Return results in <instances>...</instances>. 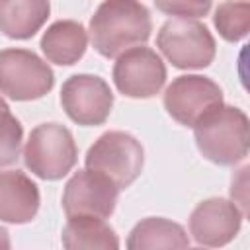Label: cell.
I'll return each instance as SVG.
<instances>
[{
    "label": "cell",
    "mask_w": 250,
    "mask_h": 250,
    "mask_svg": "<svg viewBox=\"0 0 250 250\" xmlns=\"http://www.w3.org/2000/svg\"><path fill=\"white\" fill-rule=\"evenodd\" d=\"M242 219L244 215L236 207V203L223 197H211L201 201L191 211L189 232L199 244L209 248H221L234 240L240 230Z\"/></svg>",
    "instance_id": "cell-11"
},
{
    "label": "cell",
    "mask_w": 250,
    "mask_h": 250,
    "mask_svg": "<svg viewBox=\"0 0 250 250\" xmlns=\"http://www.w3.org/2000/svg\"><path fill=\"white\" fill-rule=\"evenodd\" d=\"M39 188L20 170L0 172V221L12 225L31 223L39 211Z\"/></svg>",
    "instance_id": "cell-12"
},
{
    "label": "cell",
    "mask_w": 250,
    "mask_h": 250,
    "mask_svg": "<svg viewBox=\"0 0 250 250\" xmlns=\"http://www.w3.org/2000/svg\"><path fill=\"white\" fill-rule=\"evenodd\" d=\"M156 47L176 68H205L215 59V37L197 20H168L156 35Z\"/></svg>",
    "instance_id": "cell-6"
},
{
    "label": "cell",
    "mask_w": 250,
    "mask_h": 250,
    "mask_svg": "<svg viewBox=\"0 0 250 250\" xmlns=\"http://www.w3.org/2000/svg\"><path fill=\"white\" fill-rule=\"evenodd\" d=\"M119 189L102 174L78 170L64 186L62 209L66 217L105 219L115 211Z\"/></svg>",
    "instance_id": "cell-10"
},
{
    "label": "cell",
    "mask_w": 250,
    "mask_h": 250,
    "mask_svg": "<svg viewBox=\"0 0 250 250\" xmlns=\"http://www.w3.org/2000/svg\"><path fill=\"white\" fill-rule=\"evenodd\" d=\"M113 84L127 98H152L166 82V66L148 47H135L117 57L113 64Z\"/></svg>",
    "instance_id": "cell-8"
},
{
    "label": "cell",
    "mask_w": 250,
    "mask_h": 250,
    "mask_svg": "<svg viewBox=\"0 0 250 250\" xmlns=\"http://www.w3.org/2000/svg\"><path fill=\"white\" fill-rule=\"evenodd\" d=\"M189 238L182 225L164 217H146L139 221L129 236L127 250H188Z\"/></svg>",
    "instance_id": "cell-14"
},
{
    "label": "cell",
    "mask_w": 250,
    "mask_h": 250,
    "mask_svg": "<svg viewBox=\"0 0 250 250\" xmlns=\"http://www.w3.org/2000/svg\"><path fill=\"white\" fill-rule=\"evenodd\" d=\"M143 145L125 131L104 133L86 152V170L102 174L117 189L129 188L143 172Z\"/></svg>",
    "instance_id": "cell-3"
},
{
    "label": "cell",
    "mask_w": 250,
    "mask_h": 250,
    "mask_svg": "<svg viewBox=\"0 0 250 250\" xmlns=\"http://www.w3.org/2000/svg\"><path fill=\"white\" fill-rule=\"evenodd\" d=\"M23 129L8 104L0 98V168L10 166L18 160L21 148Z\"/></svg>",
    "instance_id": "cell-18"
},
{
    "label": "cell",
    "mask_w": 250,
    "mask_h": 250,
    "mask_svg": "<svg viewBox=\"0 0 250 250\" xmlns=\"http://www.w3.org/2000/svg\"><path fill=\"white\" fill-rule=\"evenodd\" d=\"M223 105V90L201 74H184L172 80L164 92V107L172 119L193 127L203 115Z\"/></svg>",
    "instance_id": "cell-7"
},
{
    "label": "cell",
    "mask_w": 250,
    "mask_h": 250,
    "mask_svg": "<svg viewBox=\"0 0 250 250\" xmlns=\"http://www.w3.org/2000/svg\"><path fill=\"white\" fill-rule=\"evenodd\" d=\"M88 47V33L80 21L59 20L47 27L41 37V51L49 62L70 66L78 62Z\"/></svg>",
    "instance_id": "cell-13"
},
{
    "label": "cell",
    "mask_w": 250,
    "mask_h": 250,
    "mask_svg": "<svg viewBox=\"0 0 250 250\" xmlns=\"http://www.w3.org/2000/svg\"><path fill=\"white\" fill-rule=\"evenodd\" d=\"M78 158V148L72 133L61 123L37 125L25 143L23 162L29 172L41 180H61L66 176Z\"/></svg>",
    "instance_id": "cell-4"
},
{
    "label": "cell",
    "mask_w": 250,
    "mask_h": 250,
    "mask_svg": "<svg viewBox=\"0 0 250 250\" xmlns=\"http://www.w3.org/2000/svg\"><path fill=\"white\" fill-rule=\"evenodd\" d=\"M193 137L199 152L207 160L219 166H234L248 154V117L238 107L221 105L193 125Z\"/></svg>",
    "instance_id": "cell-2"
},
{
    "label": "cell",
    "mask_w": 250,
    "mask_h": 250,
    "mask_svg": "<svg viewBox=\"0 0 250 250\" xmlns=\"http://www.w3.org/2000/svg\"><path fill=\"white\" fill-rule=\"evenodd\" d=\"M215 27L225 41L236 43L250 31V4L246 2H223L213 16Z\"/></svg>",
    "instance_id": "cell-17"
},
{
    "label": "cell",
    "mask_w": 250,
    "mask_h": 250,
    "mask_svg": "<svg viewBox=\"0 0 250 250\" xmlns=\"http://www.w3.org/2000/svg\"><path fill=\"white\" fill-rule=\"evenodd\" d=\"M188 250H203V248H188Z\"/></svg>",
    "instance_id": "cell-21"
},
{
    "label": "cell",
    "mask_w": 250,
    "mask_h": 250,
    "mask_svg": "<svg viewBox=\"0 0 250 250\" xmlns=\"http://www.w3.org/2000/svg\"><path fill=\"white\" fill-rule=\"evenodd\" d=\"M61 238L64 250H119L115 230L98 217H70Z\"/></svg>",
    "instance_id": "cell-16"
},
{
    "label": "cell",
    "mask_w": 250,
    "mask_h": 250,
    "mask_svg": "<svg viewBox=\"0 0 250 250\" xmlns=\"http://www.w3.org/2000/svg\"><path fill=\"white\" fill-rule=\"evenodd\" d=\"M55 86L51 66L33 51H0V94L14 102H29L47 96Z\"/></svg>",
    "instance_id": "cell-5"
},
{
    "label": "cell",
    "mask_w": 250,
    "mask_h": 250,
    "mask_svg": "<svg viewBox=\"0 0 250 250\" xmlns=\"http://www.w3.org/2000/svg\"><path fill=\"white\" fill-rule=\"evenodd\" d=\"M51 4L45 0H0V31L10 39H29L47 21Z\"/></svg>",
    "instance_id": "cell-15"
},
{
    "label": "cell",
    "mask_w": 250,
    "mask_h": 250,
    "mask_svg": "<svg viewBox=\"0 0 250 250\" xmlns=\"http://www.w3.org/2000/svg\"><path fill=\"white\" fill-rule=\"evenodd\" d=\"M0 250H12V244H10V234L4 227H0Z\"/></svg>",
    "instance_id": "cell-20"
},
{
    "label": "cell",
    "mask_w": 250,
    "mask_h": 250,
    "mask_svg": "<svg viewBox=\"0 0 250 250\" xmlns=\"http://www.w3.org/2000/svg\"><path fill=\"white\" fill-rule=\"evenodd\" d=\"M61 105L78 125H102L113 107V92L96 74H74L61 88Z\"/></svg>",
    "instance_id": "cell-9"
},
{
    "label": "cell",
    "mask_w": 250,
    "mask_h": 250,
    "mask_svg": "<svg viewBox=\"0 0 250 250\" xmlns=\"http://www.w3.org/2000/svg\"><path fill=\"white\" fill-rule=\"evenodd\" d=\"M152 31L150 12L135 0H107L90 18V39L94 49L115 59L137 45H145Z\"/></svg>",
    "instance_id": "cell-1"
},
{
    "label": "cell",
    "mask_w": 250,
    "mask_h": 250,
    "mask_svg": "<svg viewBox=\"0 0 250 250\" xmlns=\"http://www.w3.org/2000/svg\"><path fill=\"white\" fill-rule=\"evenodd\" d=\"M156 8L168 16H176V20H191L205 16L211 10V2H156Z\"/></svg>",
    "instance_id": "cell-19"
}]
</instances>
